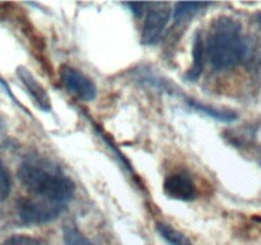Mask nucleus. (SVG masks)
<instances>
[{
  "mask_svg": "<svg viewBox=\"0 0 261 245\" xmlns=\"http://www.w3.org/2000/svg\"><path fill=\"white\" fill-rule=\"evenodd\" d=\"M18 178L31 197L65 206L75 191V184L60 166L38 156L23 161L18 170Z\"/></svg>",
  "mask_w": 261,
  "mask_h": 245,
  "instance_id": "obj_1",
  "label": "nucleus"
},
{
  "mask_svg": "<svg viewBox=\"0 0 261 245\" xmlns=\"http://www.w3.org/2000/svg\"><path fill=\"white\" fill-rule=\"evenodd\" d=\"M249 48V41L236 19L221 17L212 23L206 54L213 68L221 70L239 65L247 56Z\"/></svg>",
  "mask_w": 261,
  "mask_h": 245,
  "instance_id": "obj_2",
  "label": "nucleus"
},
{
  "mask_svg": "<svg viewBox=\"0 0 261 245\" xmlns=\"http://www.w3.org/2000/svg\"><path fill=\"white\" fill-rule=\"evenodd\" d=\"M66 209L65 204L25 197L18 201L17 212L20 221L25 225H45L58 218Z\"/></svg>",
  "mask_w": 261,
  "mask_h": 245,
  "instance_id": "obj_3",
  "label": "nucleus"
},
{
  "mask_svg": "<svg viewBox=\"0 0 261 245\" xmlns=\"http://www.w3.org/2000/svg\"><path fill=\"white\" fill-rule=\"evenodd\" d=\"M171 18V9L167 4H154L148 12L143 27L142 41L145 45H154L162 37Z\"/></svg>",
  "mask_w": 261,
  "mask_h": 245,
  "instance_id": "obj_4",
  "label": "nucleus"
},
{
  "mask_svg": "<svg viewBox=\"0 0 261 245\" xmlns=\"http://www.w3.org/2000/svg\"><path fill=\"white\" fill-rule=\"evenodd\" d=\"M61 83L66 89L83 101H92L97 94V87L88 77L71 66H63L60 70Z\"/></svg>",
  "mask_w": 261,
  "mask_h": 245,
  "instance_id": "obj_5",
  "label": "nucleus"
},
{
  "mask_svg": "<svg viewBox=\"0 0 261 245\" xmlns=\"http://www.w3.org/2000/svg\"><path fill=\"white\" fill-rule=\"evenodd\" d=\"M163 190L170 198L177 201H193L198 193L193 178L184 171L168 175L163 183Z\"/></svg>",
  "mask_w": 261,
  "mask_h": 245,
  "instance_id": "obj_6",
  "label": "nucleus"
},
{
  "mask_svg": "<svg viewBox=\"0 0 261 245\" xmlns=\"http://www.w3.org/2000/svg\"><path fill=\"white\" fill-rule=\"evenodd\" d=\"M17 74L19 77V79L22 81V83L24 84V87L27 88L28 93L32 97L33 101L36 102L38 107L43 111H50L51 109V101L50 97H48L47 92L40 84V82L33 77V74L28 70L24 66H18Z\"/></svg>",
  "mask_w": 261,
  "mask_h": 245,
  "instance_id": "obj_7",
  "label": "nucleus"
},
{
  "mask_svg": "<svg viewBox=\"0 0 261 245\" xmlns=\"http://www.w3.org/2000/svg\"><path fill=\"white\" fill-rule=\"evenodd\" d=\"M204 43L203 38H201L200 33H196L195 41H194L193 46V56H194V64L191 66L190 70L186 74V78L189 81H196L200 77L201 70H203V56H204Z\"/></svg>",
  "mask_w": 261,
  "mask_h": 245,
  "instance_id": "obj_8",
  "label": "nucleus"
},
{
  "mask_svg": "<svg viewBox=\"0 0 261 245\" xmlns=\"http://www.w3.org/2000/svg\"><path fill=\"white\" fill-rule=\"evenodd\" d=\"M155 229H157L158 234L170 245H191L190 240L182 232H180L166 222H157Z\"/></svg>",
  "mask_w": 261,
  "mask_h": 245,
  "instance_id": "obj_9",
  "label": "nucleus"
},
{
  "mask_svg": "<svg viewBox=\"0 0 261 245\" xmlns=\"http://www.w3.org/2000/svg\"><path fill=\"white\" fill-rule=\"evenodd\" d=\"M205 3H177L173 10V20L176 24L189 20L196 14L201 8L206 7Z\"/></svg>",
  "mask_w": 261,
  "mask_h": 245,
  "instance_id": "obj_10",
  "label": "nucleus"
},
{
  "mask_svg": "<svg viewBox=\"0 0 261 245\" xmlns=\"http://www.w3.org/2000/svg\"><path fill=\"white\" fill-rule=\"evenodd\" d=\"M189 105H190L193 109L198 110V111L203 112V114L208 115V116L213 117V119L219 120V121L231 122V121H233V120L237 119V115L234 114V112L223 111V110L214 109V107L206 106V105L200 104V102H198V101H194V100H189Z\"/></svg>",
  "mask_w": 261,
  "mask_h": 245,
  "instance_id": "obj_11",
  "label": "nucleus"
},
{
  "mask_svg": "<svg viewBox=\"0 0 261 245\" xmlns=\"http://www.w3.org/2000/svg\"><path fill=\"white\" fill-rule=\"evenodd\" d=\"M63 237L65 245H94L88 237L79 231L75 225H65L63 227Z\"/></svg>",
  "mask_w": 261,
  "mask_h": 245,
  "instance_id": "obj_12",
  "label": "nucleus"
},
{
  "mask_svg": "<svg viewBox=\"0 0 261 245\" xmlns=\"http://www.w3.org/2000/svg\"><path fill=\"white\" fill-rule=\"evenodd\" d=\"M10 189H12V179H10V174L3 161L0 160V203L8 198L10 194Z\"/></svg>",
  "mask_w": 261,
  "mask_h": 245,
  "instance_id": "obj_13",
  "label": "nucleus"
},
{
  "mask_svg": "<svg viewBox=\"0 0 261 245\" xmlns=\"http://www.w3.org/2000/svg\"><path fill=\"white\" fill-rule=\"evenodd\" d=\"M0 245H42L40 240L35 239V237L27 236V235H13V236L8 237Z\"/></svg>",
  "mask_w": 261,
  "mask_h": 245,
  "instance_id": "obj_14",
  "label": "nucleus"
},
{
  "mask_svg": "<svg viewBox=\"0 0 261 245\" xmlns=\"http://www.w3.org/2000/svg\"><path fill=\"white\" fill-rule=\"evenodd\" d=\"M127 7L132 9V12L134 13L137 17H139V15H142L145 4H142V3H129V4H127Z\"/></svg>",
  "mask_w": 261,
  "mask_h": 245,
  "instance_id": "obj_15",
  "label": "nucleus"
},
{
  "mask_svg": "<svg viewBox=\"0 0 261 245\" xmlns=\"http://www.w3.org/2000/svg\"><path fill=\"white\" fill-rule=\"evenodd\" d=\"M260 23H261V19H260Z\"/></svg>",
  "mask_w": 261,
  "mask_h": 245,
  "instance_id": "obj_16",
  "label": "nucleus"
}]
</instances>
